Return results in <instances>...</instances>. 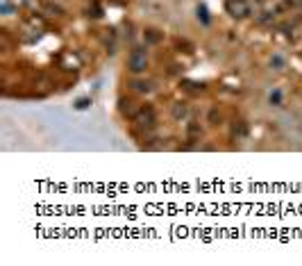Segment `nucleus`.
<instances>
[{
    "label": "nucleus",
    "instance_id": "nucleus-2",
    "mask_svg": "<svg viewBox=\"0 0 302 266\" xmlns=\"http://www.w3.org/2000/svg\"><path fill=\"white\" fill-rule=\"evenodd\" d=\"M227 12H230L234 18L236 16L243 18V16L250 14V7H248V3H243V0H230V3H227Z\"/></svg>",
    "mask_w": 302,
    "mask_h": 266
},
{
    "label": "nucleus",
    "instance_id": "nucleus-1",
    "mask_svg": "<svg viewBox=\"0 0 302 266\" xmlns=\"http://www.w3.org/2000/svg\"><path fill=\"white\" fill-rule=\"evenodd\" d=\"M128 69H130V73H134V75L145 73V69H148V52L141 50V48L132 50L128 57Z\"/></svg>",
    "mask_w": 302,
    "mask_h": 266
},
{
    "label": "nucleus",
    "instance_id": "nucleus-5",
    "mask_svg": "<svg viewBox=\"0 0 302 266\" xmlns=\"http://www.w3.org/2000/svg\"><path fill=\"white\" fill-rule=\"evenodd\" d=\"M89 105H91V98H77L75 100V109H80V112L82 109H86Z\"/></svg>",
    "mask_w": 302,
    "mask_h": 266
},
{
    "label": "nucleus",
    "instance_id": "nucleus-4",
    "mask_svg": "<svg viewBox=\"0 0 302 266\" xmlns=\"http://www.w3.org/2000/svg\"><path fill=\"white\" fill-rule=\"evenodd\" d=\"M270 66H273L275 71L284 69V57H282V55H273V57H270Z\"/></svg>",
    "mask_w": 302,
    "mask_h": 266
},
{
    "label": "nucleus",
    "instance_id": "nucleus-3",
    "mask_svg": "<svg viewBox=\"0 0 302 266\" xmlns=\"http://www.w3.org/2000/svg\"><path fill=\"white\" fill-rule=\"evenodd\" d=\"M282 100H284V94H282V89H273L270 94H268V103L275 105V107H280Z\"/></svg>",
    "mask_w": 302,
    "mask_h": 266
},
{
    "label": "nucleus",
    "instance_id": "nucleus-7",
    "mask_svg": "<svg viewBox=\"0 0 302 266\" xmlns=\"http://www.w3.org/2000/svg\"><path fill=\"white\" fill-rule=\"evenodd\" d=\"M184 114H187V109H184V107H182V109H179V107L175 109V116H184Z\"/></svg>",
    "mask_w": 302,
    "mask_h": 266
},
{
    "label": "nucleus",
    "instance_id": "nucleus-6",
    "mask_svg": "<svg viewBox=\"0 0 302 266\" xmlns=\"http://www.w3.org/2000/svg\"><path fill=\"white\" fill-rule=\"evenodd\" d=\"M198 21H202L204 25H207L209 23V16H207V9L204 7H198Z\"/></svg>",
    "mask_w": 302,
    "mask_h": 266
}]
</instances>
